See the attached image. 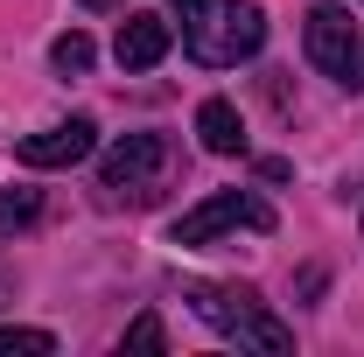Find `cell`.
Wrapping results in <instances>:
<instances>
[{
    "label": "cell",
    "instance_id": "cell-1",
    "mask_svg": "<svg viewBox=\"0 0 364 357\" xmlns=\"http://www.w3.org/2000/svg\"><path fill=\"white\" fill-rule=\"evenodd\" d=\"M176 14H182V49L203 70H231V63L259 56V43H267V14L245 0H176Z\"/></svg>",
    "mask_w": 364,
    "mask_h": 357
},
{
    "label": "cell",
    "instance_id": "cell-2",
    "mask_svg": "<svg viewBox=\"0 0 364 357\" xmlns=\"http://www.w3.org/2000/svg\"><path fill=\"white\" fill-rule=\"evenodd\" d=\"M182 302L203 315L218 336H231V343H252V351H294V329L287 322H273L267 309H259V294L252 287H210V280H189L182 287Z\"/></svg>",
    "mask_w": 364,
    "mask_h": 357
},
{
    "label": "cell",
    "instance_id": "cell-3",
    "mask_svg": "<svg viewBox=\"0 0 364 357\" xmlns=\"http://www.w3.org/2000/svg\"><path fill=\"white\" fill-rule=\"evenodd\" d=\"M309 63L329 70L336 85L364 91V36H358V21L343 7H316L309 14Z\"/></svg>",
    "mask_w": 364,
    "mask_h": 357
},
{
    "label": "cell",
    "instance_id": "cell-4",
    "mask_svg": "<svg viewBox=\"0 0 364 357\" xmlns=\"http://www.w3.org/2000/svg\"><path fill=\"white\" fill-rule=\"evenodd\" d=\"M231 224H245V231H273V211L259 196H245V189H225V196H210V203H196V211H182L176 218V245H203V238H218Z\"/></svg>",
    "mask_w": 364,
    "mask_h": 357
},
{
    "label": "cell",
    "instance_id": "cell-5",
    "mask_svg": "<svg viewBox=\"0 0 364 357\" xmlns=\"http://www.w3.org/2000/svg\"><path fill=\"white\" fill-rule=\"evenodd\" d=\"M168 169V140L161 134H127L112 154H105V169H98V182L105 189H119V196H154L147 182Z\"/></svg>",
    "mask_w": 364,
    "mask_h": 357
},
{
    "label": "cell",
    "instance_id": "cell-6",
    "mask_svg": "<svg viewBox=\"0 0 364 357\" xmlns=\"http://www.w3.org/2000/svg\"><path fill=\"white\" fill-rule=\"evenodd\" d=\"M91 119H63V127H49V134H28L14 154L28 161V169H70V161H85L91 154Z\"/></svg>",
    "mask_w": 364,
    "mask_h": 357
},
{
    "label": "cell",
    "instance_id": "cell-7",
    "mask_svg": "<svg viewBox=\"0 0 364 357\" xmlns=\"http://www.w3.org/2000/svg\"><path fill=\"white\" fill-rule=\"evenodd\" d=\"M168 43H176V28H168L161 14H127L112 56H119V70H154V63L168 56Z\"/></svg>",
    "mask_w": 364,
    "mask_h": 357
},
{
    "label": "cell",
    "instance_id": "cell-8",
    "mask_svg": "<svg viewBox=\"0 0 364 357\" xmlns=\"http://www.w3.org/2000/svg\"><path fill=\"white\" fill-rule=\"evenodd\" d=\"M196 134H203L210 154H245V119H238L231 98H203L196 105Z\"/></svg>",
    "mask_w": 364,
    "mask_h": 357
},
{
    "label": "cell",
    "instance_id": "cell-9",
    "mask_svg": "<svg viewBox=\"0 0 364 357\" xmlns=\"http://www.w3.org/2000/svg\"><path fill=\"white\" fill-rule=\"evenodd\" d=\"M36 218H43V189H0V238L28 231Z\"/></svg>",
    "mask_w": 364,
    "mask_h": 357
},
{
    "label": "cell",
    "instance_id": "cell-10",
    "mask_svg": "<svg viewBox=\"0 0 364 357\" xmlns=\"http://www.w3.org/2000/svg\"><path fill=\"white\" fill-rule=\"evenodd\" d=\"M91 56H98V49H91V36H85V28H70V36H56V43H49V63H56L63 78H85V70H91Z\"/></svg>",
    "mask_w": 364,
    "mask_h": 357
},
{
    "label": "cell",
    "instance_id": "cell-11",
    "mask_svg": "<svg viewBox=\"0 0 364 357\" xmlns=\"http://www.w3.org/2000/svg\"><path fill=\"white\" fill-rule=\"evenodd\" d=\"M127 351H168L161 315H134V322H127Z\"/></svg>",
    "mask_w": 364,
    "mask_h": 357
},
{
    "label": "cell",
    "instance_id": "cell-12",
    "mask_svg": "<svg viewBox=\"0 0 364 357\" xmlns=\"http://www.w3.org/2000/svg\"><path fill=\"white\" fill-rule=\"evenodd\" d=\"M0 351H28V357H49V351H56V336H49V329H0Z\"/></svg>",
    "mask_w": 364,
    "mask_h": 357
},
{
    "label": "cell",
    "instance_id": "cell-13",
    "mask_svg": "<svg viewBox=\"0 0 364 357\" xmlns=\"http://www.w3.org/2000/svg\"><path fill=\"white\" fill-rule=\"evenodd\" d=\"M85 7H112V0H85Z\"/></svg>",
    "mask_w": 364,
    "mask_h": 357
}]
</instances>
